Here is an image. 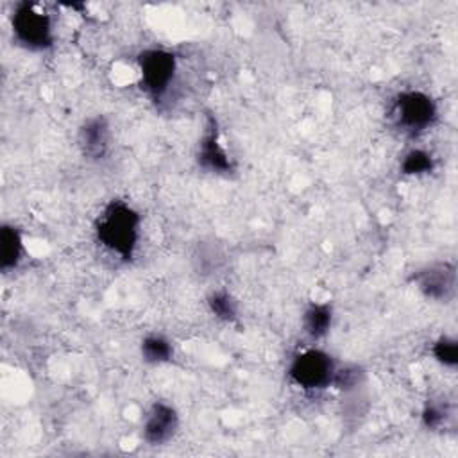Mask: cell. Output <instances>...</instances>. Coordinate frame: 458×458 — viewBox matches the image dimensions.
I'll list each match as a JSON object with an SVG mask.
<instances>
[{"label":"cell","mask_w":458,"mask_h":458,"mask_svg":"<svg viewBox=\"0 0 458 458\" xmlns=\"http://www.w3.org/2000/svg\"><path fill=\"white\" fill-rule=\"evenodd\" d=\"M138 70L140 84L145 93L154 100H161L174 84L177 57L166 48H145L138 54Z\"/></svg>","instance_id":"5"},{"label":"cell","mask_w":458,"mask_h":458,"mask_svg":"<svg viewBox=\"0 0 458 458\" xmlns=\"http://www.w3.org/2000/svg\"><path fill=\"white\" fill-rule=\"evenodd\" d=\"M11 29L16 43L27 50L41 52L54 45L52 18L36 2H20L14 5Z\"/></svg>","instance_id":"2"},{"label":"cell","mask_w":458,"mask_h":458,"mask_svg":"<svg viewBox=\"0 0 458 458\" xmlns=\"http://www.w3.org/2000/svg\"><path fill=\"white\" fill-rule=\"evenodd\" d=\"M449 415H451V411H449V406H447L445 401L428 399L422 406V411H420V422L426 429L437 431L442 426H445Z\"/></svg>","instance_id":"17"},{"label":"cell","mask_w":458,"mask_h":458,"mask_svg":"<svg viewBox=\"0 0 458 458\" xmlns=\"http://www.w3.org/2000/svg\"><path fill=\"white\" fill-rule=\"evenodd\" d=\"M25 256L23 234L14 224L0 225V270L4 274L16 270Z\"/></svg>","instance_id":"10"},{"label":"cell","mask_w":458,"mask_h":458,"mask_svg":"<svg viewBox=\"0 0 458 458\" xmlns=\"http://www.w3.org/2000/svg\"><path fill=\"white\" fill-rule=\"evenodd\" d=\"M140 354H141V360L148 365H163L172 361L174 345L165 335L150 333L143 336L140 344Z\"/></svg>","instance_id":"12"},{"label":"cell","mask_w":458,"mask_h":458,"mask_svg":"<svg viewBox=\"0 0 458 458\" xmlns=\"http://www.w3.org/2000/svg\"><path fill=\"white\" fill-rule=\"evenodd\" d=\"M411 283L429 301L451 302L456 295V267L451 261H438L419 268Z\"/></svg>","instance_id":"6"},{"label":"cell","mask_w":458,"mask_h":458,"mask_svg":"<svg viewBox=\"0 0 458 458\" xmlns=\"http://www.w3.org/2000/svg\"><path fill=\"white\" fill-rule=\"evenodd\" d=\"M365 381H367V372L361 365L345 363V365H336L331 386H335L342 394H347V392L363 388Z\"/></svg>","instance_id":"15"},{"label":"cell","mask_w":458,"mask_h":458,"mask_svg":"<svg viewBox=\"0 0 458 458\" xmlns=\"http://www.w3.org/2000/svg\"><path fill=\"white\" fill-rule=\"evenodd\" d=\"M141 216L125 200H111L100 211L95 222L97 242L118 256L122 261H131L140 243Z\"/></svg>","instance_id":"1"},{"label":"cell","mask_w":458,"mask_h":458,"mask_svg":"<svg viewBox=\"0 0 458 458\" xmlns=\"http://www.w3.org/2000/svg\"><path fill=\"white\" fill-rule=\"evenodd\" d=\"M333 306L331 302H310L301 317V326L304 335L317 342L327 336L333 326Z\"/></svg>","instance_id":"11"},{"label":"cell","mask_w":458,"mask_h":458,"mask_svg":"<svg viewBox=\"0 0 458 458\" xmlns=\"http://www.w3.org/2000/svg\"><path fill=\"white\" fill-rule=\"evenodd\" d=\"M437 161L435 156L420 147H413L406 150L399 163V172L406 177H422L435 170Z\"/></svg>","instance_id":"13"},{"label":"cell","mask_w":458,"mask_h":458,"mask_svg":"<svg viewBox=\"0 0 458 458\" xmlns=\"http://www.w3.org/2000/svg\"><path fill=\"white\" fill-rule=\"evenodd\" d=\"M431 356L444 369L454 370L456 365H458V344H456V340L453 336L440 335L431 344Z\"/></svg>","instance_id":"16"},{"label":"cell","mask_w":458,"mask_h":458,"mask_svg":"<svg viewBox=\"0 0 458 458\" xmlns=\"http://www.w3.org/2000/svg\"><path fill=\"white\" fill-rule=\"evenodd\" d=\"M193 261L197 265L199 274H215V270H218L222 265V252L213 245L202 243L193 254Z\"/></svg>","instance_id":"18"},{"label":"cell","mask_w":458,"mask_h":458,"mask_svg":"<svg viewBox=\"0 0 458 458\" xmlns=\"http://www.w3.org/2000/svg\"><path fill=\"white\" fill-rule=\"evenodd\" d=\"M179 429V413L177 410L165 403L156 401L148 406L143 415L141 437L148 445H163L170 442Z\"/></svg>","instance_id":"8"},{"label":"cell","mask_w":458,"mask_h":458,"mask_svg":"<svg viewBox=\"0 0 458 458\" xmlns=\"http://www.w3.org/2000/svg\"><path fill=\"white\" fill-rule=\"evenodd\" d=\"M195 156H197V165L209 174L229 175L231 172H234V165H233L227 150L220 143V132H218L216 120L211 114L206 116V125L200 134Z\"/></svg>","instance_id":"7"},{"label":"cell","mask_w":458,"mask_h":458,"mask_svg":"<svg viewBox=\"0 0 458 458\" xmlns=\"http://www.w3.org/2000/svg\"><path fill=\"white\" fill-rule=\"evenodd\" d=\"M392 118L406 136H420L431 129L438 118V107L431 95L420 89H403L392 104Z\"/></svg>","instance_id":"3"},{"label":"cell","mask_w":458,"mask_h":458,"mask_svg":"<svg viewBox=\"0 0 458 458\" xmlns=\"http://www.w3.org/2000/svg\"><path fill=\"white\" fill-rule=\"evenodd\" d=\"M206 304L215 318L227 324H233L238 320V304L227 290L216 288L209 292V295L206 297Z\"/></svg>","instance_id":"14"},{"label":"cell","mask_w":458,"mask_h":458,"mask_svg":"<svg viewBox=\"0 0 458 458\" xmlns=\"http://www.w3.org/2000/svg\"><path fill=\"white\" fill-rule=\"evenodd\" d=\"M81 154L89 161H100L107 156L111 145V129L102 114L86 118L77 131Z\"/></svg>","instance_id":"9"},{"label":"cell","mask_w":458,"mask_h":458,"mask_svg":"<svg viewBox=\"0 0 458 458\" xmlns=\"http://www.w3.org/2000/svg\"><path fill=\"white\" fill-rule=\"evenodd\" d=\"M335 358L318 347H308L297 352L288 365V379L304 392H320L331 386L336 370Z\"/></svg>","instance_id":"4"}]
</instances>
